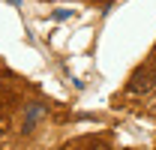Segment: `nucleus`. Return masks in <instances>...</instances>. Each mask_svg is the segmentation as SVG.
Segmentation results:
<instances>
[{
    "label": "nucleus",
    "instance_id": "f257e3e1",
    "mask_svg": "<svg viewBox=\"0 0 156 150\" xmlns=\"http://www.w3.org/2000/svg\"><path fill=\"white\" fill-rule=\"evenodd\" d=\"M153 87H156V69L153 66H138L132 72V78H129V84H126V93L144 96V93H150Z\"/></svg>",
    "mask_w": 156,
    "mask_h": 150
},
{
    "label": "nucleus",
    "instance_id": "7ed1b4c3",
    "mask_svg": "<svg viewBox=\"0 0 156 150\" xmlns=\"http://www.w3.org/2000/svg\"><path fill=\"white\" fill-rule=\"evenodd\" d=\"M153 63H156V48H153Z\"/></svg>",
    "mask_w": 156,
    "mask_h": 150
},
{
    "label": "nucleus",
    "instance_id": "f03ea898",
    "mask_svg": "<svg viewBox=\"0 0 156 150\" xmlns=\"http://www.w3.org/2000/svg\"><path fill=\"white\" fill-rule=\"evenodd\" d=\"M45 117V108L39 105V102H33V105H27V114H24V132H33L36 129V123Z\"/></svg>",
    "mask_w": 156,
    "mask_h": 150
}]
</instances>
